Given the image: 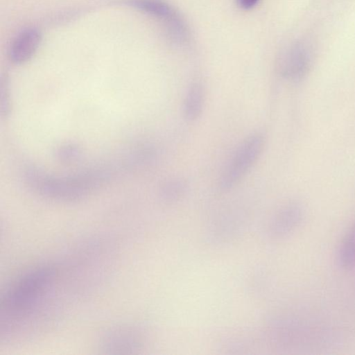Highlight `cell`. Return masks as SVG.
Masks as SVG:
<instances>
[{
	"instance_id": "1",
	"label": "cell",
	"mask_w": 355,
	"mask_h": 355,
	"mask_svg": "<svg viewBox=\"0 0 355 355\" xmlns=\"http://www.w3.org/2000/svg\"><path fill=\"white\" fill-rule=\"evenodd\" d=\"M58 268L42 264L14 279L1 302V327L8 331L34 319L46 305L56 286Z\"/></svg>"
},
{
	"instance_id": "2",
	"label": "cell",
	"mask_w": 355,
	"mask_h": 355,
	"mask_svg": "<svg viewBox=\"0 0 355 355\" xmlns=\"http://www.w3.org/2000/svg\"><path fill=\"white\" fill-rule=\"evenodd\" d=\"M265 142L261 132L252 133L242 141L222 173V189H230L240 182L259 157Z\"/></svg>"
},
{
	"instance_id": "3",
	"label": "cell",
	"mask_w": 355,
	"mask_h": 355,
	"mask_svg": "<svg viewBox=\"0 0 355 355\" xmlns=\"http://www.w3.org/2000/svg\"><path fill=\"white\" fill-rule=\"evenodd\" d=\"M311 64L309 51L301 44L291 47L277 62L278 73L283 78L297 80L308 71Z\"/></svg>"
},
{
	"instance_id": "4",
	"label": "cell",
	"mask_w": 355,
	"mask_h": 355,
	"mask_svg": "<svg viewBox=\"0 0 355 355\" xmlns=\"http://www.w3.org/2000/svg\"><path fill=\"white\" fill-rule=\"evenodd\" d=\"M42 40L40 31L28 28L19 33L13 40L10 49V58L15 64L29 60L36 52Z\"/></svg>"
},
{
	"instance_id": "5",
	"label": "cell",
	"mask_w": 355,
	"mask_h": 355,
	"mask_svg": "<svg viewBox=\"0 0 355 355\" xmlns=\"http://www.w3.org/2000/svg\"><path fill=\"white\" fill-rule=\"evenodd\" d=\"M135 334L130 327H122L107 332L103 338V349L123 351L135 348Z\"/></svg>"
},
{
	"instance_id": "6",
	"label": "cell",
	"mask_w": 355,
	"mask_h": 355,
	"mask_svg": "<svg viewBox=\"0 0 355 355\" xmlns=\"http://www.w3.org/2000/svg\"><path fill=\"white\" fill-rule=\"evenodd\" d=\"M205 102V90L198 83L192 84L188 89L183 105L184 117L195 121L201 115Z\"/></svg>"
},
{
	"instance_id": "7",
	"label": "cell",
	"mask_w": 355,
	"mask_h": 355,
	"mask_svg": "<svg viewBox=\"0 0 355 355\" xmlns=\"http://www.w3.org/2000/svg\"><path fill=\"white\" fill-rule=\"evenodd\" d=\"M340 266L347 270L355 269V223L343 239L338 251Z\"/></svg>"
},
{
	"instance_id": "8",
	"label": "cell",
	"mask_w": 355,
	"mask_h": 355,
	"mask_svg": "<svg viewBox=\"0 0 355 355\" xmlns=\"http://www.w3.org/2000/svg\"><path fill=\"white\" fill-rule=\"evenodd\" d=\"M131 5L144 12L165 19H173V10L162 0H132Z\"/></svg>"
},
{
	"instance_id": "9",
	"label": "cell",
	"mask_w": 355,
	"mask_h": 355,
	"mask_svg": "<svg viewBox=\"0 0 355 355\" xmlns=\"http://www.w3.org/2000/svg\"><path fill=\"white\" fill-rule=\"evenodd\" d=\"M187 189V182L180 178H173L166 181L162 187V197L167 200H174L182 196Z\"/></svg>"
},
{
	"instance_id": "10",
	"label": "cell",
	"mask_w": 355,
	"mask_h": 355,
	"mask_svg": "<svg viewBox=\"0 0 355 355\" xmlns=\"http://www.w3.org/2000/svg\"><path fill=\"white\" fill-rule=\"evenodd\" d=\"M1 110L2 114L6 115L9 112V92L7 83H1Z\"/></svg>"
},
{
	"instance_id": "11",
	"label": "cell",
	"mask_w": 355,
	"mask_h": 355,
	"mask_svg": "<svg viewBox=\"0 0 355 355\" xmlns=\"http://www.w3.org/2000/svg\"><path fill=\"white\" fill-rule=\"evenodd\" d=\"M258 1L259 0H237L238 5L245 10L252 8Z\"/></svg>"
}]
</instances>
